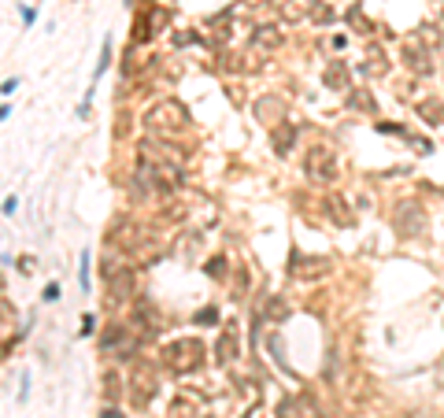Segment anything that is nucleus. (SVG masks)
Returning <instances> with one entry per match:
<instances>
[{
  "label": "nucleus",
  "instance_id": "nucleus-1",
  "mask_svg": "<svg viewBox=\"0 0 444 418\" xmlns=\"http://www.w3.org/2000/svg\"><path fill=\"white\" fill-rule=\"evenodd\" d=\"M189 122V112L182 100L167 96L159 100V104H152L148 112H144V126H148V133H163V138H170V133H182Z\"/></svg>",
  "mask_w": 444,
  "mask_h": 418
},
{
  "label": "nucleus",
  "instance_id": "nucleus-2",
  "mask_svg": "<svg viewBox=\"0 0 444 418\" xmlns=\"http://www.w3.org/2000/svg\"><path fill=\"white\" fill-rule=\"evenodd\" d=\"M163 367L170 374H189L204 363V341L200 337H178V341H167L163 344Z\"/></svg>",
  "mask_w": 444,
  "mask_h": 418
},
{
  "label": "nucleus",
  "instance_id": "nucleus-3",
  "mask_svg": "<svg viewBox=\"0 0 444 418\" xmlns=\"http://www.w3.org/2000/svg\"><path fill=\"white\" fill-rule=\"evenodd\" d=\"M304 174H307V181H315V185H330V181L337 178V152H333L330 144H315V148H307Z\"/></svg>",
  "mask_w": 444,
  "mask_h": 418
},
{
  "label": "nucleus",
  "instance_id": "nucleus-4",
  "mask_svg": "<svg viewBox=\"0 0 444 418\" xmlns=\"http://www.w3.org/2000/svg\"><path fill=\"white\" fill-rule=\"evenodd\" d=\"M159 381H156V370L148 367V363H133L130 370V400L133 407H148V400L156 396Z\"/></svg>",
  "mask_w": 444,
  "mask_h": 418
},
{
  "label": "nucleus",
  "instance_id": "nucleus-5",
  "mask_svg": "<svg viewBox=\"0 0 444 418\" xmlns=\"http://www.w3.org/2000/svg\"><path fill=\"white\" fill-rule=\"evenodd\" d=\"M400 60L407 63V70L419 78H430L433 75V56H430V44H422L419 38H407L400 41Z\"/></svg>",
  "mask_w": 444,
  "mask_h": 418
},
{
  "label": "nucleus",
  "instance_id": "nucleus-6",
  "mask_svg": "<svg viewBox=\"0 0 444 418\" xmlns=\"http://www.w3.org/2000/svg\"><path fill=\"white\" fill-rule=\"evenodd\" d=\"M141 159H148V163H167V167H178V170H185V163L189 156L182 148H174V144H163L159 138H144L141 141Z\"/></svg>",
  "mask_w": 444,
  "mask_h": 418
},
{
  "label": "nucleus",
  "instance_id": "nucleus-7",
  "mask_svg": "<svg viewBox=\"0 0 444 418\" xmlns=\"http://www.w3.org/2000/svg\"><path fill=\"white\" fill-rule=\"evenodd\" d=\"M393 226H396V233H400V237H419V233L426 230V211H422L419 204H400V207H396Z\"/></svg>",
  "mask_w": 444,
  "mask_h": 418
},
{
  "label": "nucleus",
  "instance_id": "nucleus-8",
  "mask_svg": "<svg viewBox=\"0 0 444 418\" xmlns=\"http://www.w3.org/2000/svg\"><path fill=\"white\" fill-rule=\"evenodd\" d=\"M274 415H278V418H319V407H315L311 396L293 393V396H282V400H278Z\"/></svg>",
  "mask_w": 444,
  "mask_h": 418
},
{
  "label": "nucleus",
  "instance_id": "nucleus-9",
  "mask_svg": "<svg viewBox=\"0 0 444 418\" xmlns=\"http://www.w3.org/2000/svg\"><path fill=\"white\" fill-rule=\"evenodd\" d=\"M107 296H112V304H126L133 296V270L130 267L107 270Z\"/></svg>",
  "mask_w": 444,
  "mask_h": 418
},
{
  "label": "nucleus",
  "instance_id": "nucleus-10",
  "mask_svg": "<svg viewBox=\"0 0 444 418\" xmlns=\"http://www.w3.org/2000/svg\"><path fill=\"white\" fill-rule=\"evenodd\" d=\"M322 81H326V89H333V93H352V70L344 67L341 60L322 70Z\"/></svg>",
  "mask_w": 444,
  "mask_h": 418
},
{
  "label": "nucleus",
  "instance_id": "nucleus-11",
  "mask_svg": "<svg viewBox=\"0 0 444 418\" xmlns=\"http://www.w3.org/2000/svg\"><path fill=\"white\" fill-rule=\"evenodd\" d=\"M289 270H293V278L311 281V278H322L326 270H330V263H326V259H300V256H293V263H289Z\"/></svg>",
  "mask_w": 444,
  "mask_h": 418
},
{
  "label": "nucleus",
  "instance_id": "nucleus-12",
  "mask_svg": "<svg viewBox=\"0 0 444 418\" xmlns=\"http://www.w3.org/2000/svg\"><path fill=\"white\" fill-rule=\"evenodd\" d=\"M252 112H256L267 126H274V122H282L285 107H282V100H278V96H259L256 104H252Z\"/></svg>",
  "mask_w": 444,
  "mask_h": 418
},
{
  "label": "nucleus",
  "instance_id": "nucleus-13",
  "mask_svg": "<svg viewBox=\"0 0 444 418\" xmlns=\"http://www.w3.org/2000/svg\"><path fill=\"white\" fill-rule=\"evenodd\" d=\"M278 44H282L278 26H256V30H252V49L256 52H274Z\"/></svg>",
  "mask_w": 444,
  "mask_h": 418
},
{
  "label": "nucleus",
  "instance_id": "nucleus-14",
  "mask_svg": "<svg viewBox=\"0 0 444 418\" xmlns=\"http://www.w3.org/2000/svg\"><path fill=\"white\" fill-rule=\"evenodd\" d=\"M215 356H219V363H233V359H237V330H233V326H226V330L219 333V341H215Z\"/></svg>",
  "mask_w": 444,
  "mask_h": 418
},
{
  "label": "nucleus",
  "instance_id": "nucleus-15",
  "mask_svg": "<svg viewBox=\"0 0 444 418\" xmlns=\"http://www.w3.org/2000/svg\"><path fill=\"white\" fill-rule=\"evenodd\" d=\"M315 4H319V0H285V4H282V19H285V23H304V19H311Z\"/></svg>",
  "mask_w": 444,
  "mask_h": 418
},
{
  "label": "nucleus",
  "instance_id": "nucleus-16",
  "mask_svg": "<svg viewBox=\"0 0 444 418\" xmlns=\"http://www.w3.org/2000/svg\"><path fill=\"white\" fill-rule=\"evenodd\" d=\"M359 70H363V75H370V78H382L385 70H389V63H385V52L378 49V44H370V49H367V63H363V67H359Z\"/></svg>",
  "mask_w": 444,
  "mask_h": 418
},
{
  "label": "nucleus",
  "instance_id": "nucleus-17",
  "mask_svg": "<svg viewBox=\"0 0 444 418\" xmlns=\"http://www.w3.org/2000/svg\"><path fill=\"white\" fill-rule=\"evenodd\" d=\"M104 400L107 404H119L122 400V378H119V370H104Z\"/></svg>",
  "mask_w": 444,
  "mask_h": 418
},
{
  "label": "nucleus",
  "instance_id": "nucleus-18",
  "mask_svg": "<svg viewBox=\"0 0 444 418\" xmlns=\"http://www.w3.org/2000/svg\"><path fill=\"white\" fill-rule=\"evenodd\" d=\"M348 107H356V112H363V115H374L378 112V100L367 93V89H352L348 93Z\"/></svg>",
  "mask_w": 444,
  "mask_h": 418
},
{
  "label": "nucleus",
  "instance_id": "nucleus-19",
  "mask_svg": "<svg viewBox=\"0 0 444 418\" xmlns=\"http://www.w3.org/2000/svg\"><path fill=\"white\" fill-rule=\"evenodd\" d=\"M419 115H422L430 126H441V122H444V104H441V100H422V104H419Z\"/></svg>",
  "mask_w": 444,
  "mask_h": 418
},
{
  "label": "nucleus",
  "instance_id": "nucleus-20",
  "mask_svg": "<svg viewBox=\"0 0 444 418\" xmlns=\"http://www.w3.org/2000/svg\"><path fill=\"white\" fill-rule=\"evenodd\" d=\"M326 207H330L333 222H341V226H352V222H356V215H348V204H344L341 196H330V200H326Z\"/></svg>",
  "mask_w": 444,
  "mask_h": 418
},
{
  "label": "nucleus",
  "instance_id": "nucleus-21",
  "mask_svg": "<svg viewBox=\"0 0 444 418\" xmlns=\"http://www.w3.org/2000/svg\"><path fill=\"white\" fill-rule=\"evenodd\" d=\"M170 418H196V404L189 400V393L174 396V404H170Z\"/></svg>",
  "mask_w": 444,
  "mask_h": 418
},
{
  "label": "nucleus",
  "instance_id": "nucleus-22",
  "mask_svg": "<svg viewBox=\"0 0 444 418\" xmlns=\"http://www.w3.org/2000/svg\"><path fill=\"white\" fill-rule=\"evenodd\" d=\"M293 138H296V130H293L289 122H282V126L274 130V152H278V156H285V152H289V144H293Z\"/></svg>",
  "mask_w": 444,
  "mask_h": 418
},
{
  "label": "nucleus",
  "instance_id": "nucleus-23",
  "mask_svg": "<svg viewBox=\"0 0 444 418\" xmlns=\"http://www.w3.org/2000/svg\"><path fill=\"white\" fill-rule=\"evenodd\" d=\"M263 315H267L270 322H282L285 315H289V304H285L282 296H270V300H267V307H263Z\"/></svg>",
  "mask_w": 444,
  "mask_h": 418
},
{
  "label": "nucleus",
  "instance_id": "nucleus-24",
  "mask_svg": "<svg viewBox=\"0 0 444 418\" xmlns=\"http://www.w3.org/2000/svg\"><path fill=\"white\" fill-rule=\"evenodd\" d=\"M348 23L356 26L359 34H374V26L367 23V15H363V8H359V4H356V8H348Z\"/></svg>",
  "mask_w": 444,
  "mask_h": 418
},
{
  "label": "nucleus",
  "instance_id": "nucleus-25",
  "mask_svg": "<svg viewBox=\"0 0 444 418\" xmlns=\"http://www.w3.org/2000/svg\"><path fill=\"white\" fill-rule=\"evenodd\" d=\"M419 41H422V44H430V49H437V44H444V38H441V30H437V26H419Z\"/></svg>",
  "mask_w": 444,
  "mask_h": 418
},
{
  "label": "nucleus",
  "instance_id": "nucleus-26",
  "mask_svg": "<svg viewBox=\"0 0 444 418\" xmlns=\"http://www.w3.org/2000/svg\"><path fill=\"white\" fill-rule=\"evenodd\" d=\"M311 23H333V8H326L322 0L315 4V12H311Z\"/></svg>",
  "mask_w": 444,
  "mask_h": 418
},
{
  "label": "nucleus",
  "instance_id": "nucleus-27",
  "mask_svg": "<svg viewBox=\"0 0 444 418\" xmlns=\"http://www.w3.org/2000/svg\"><path fill=\"white\" fill-rule=\"evenodd\" d=\"M207 278H215V281L226 278V259H222V256H215L211 263H207Z\"/></svg>",
  "mask_w": 444,
  "mask_h": 418
},
{
  "label": "nucleus",
  "instance_id": "nucleus-28",
  "mask_svg": "<svg viewBox=\"0 0 444 418\" xmlns=\"http://www.w3.org/2000/svg\"><path fill=\"white\" fill-rule=\"evenodd\" d=\"M196 319H200V322H215V311H211V307H204V311L196 315Z\"/></svg>",
  "mask_w": 444,
  "mask_h": 418
},
{
  "label": "nucleus",
  "instance_id": "nucleus-29",
  "mask_svg": "<svg viewBox=\"0 0 444 418\" xmlns=\"http://www.w3.org/2000/svg\"><path fill=\"white\" fill-rule=\"evenodd\" d=\"M19 267H23V274H30V270H34V259H30V256H23V259H19Z\"/></svg>",
  "mask_w": 444,
  "mask_h": 418
},
{
  "label": "nucleus",
  "instance_id": "nucleus-30",
  "mask_svg": "<svg viewBox=\"0 0 444 418\" xmlns=\"http://www.w3.org/2000/svg\"><path fill=\"white\" fill-rule=\"evenodd\" d=\"M101 418H122V415H119V411H115V407H107V411H104Z\"/></svg>",
  "mask_w": 444,
  "mask_h": 418
},
{
  "label": "nucleus",
  "instance_id": "nucleus-31",
  "mask_svg": "<svg viewBox=\"0 0 444 418\" xmlns=\"http://www.w3.org/2000/svg\"><path fill=\"white\" fill-rule=\"evenodd\" d=\"M407 418H433V415H422V411H415V415H407Z\"/></svg>",
  "mask_w": 444,
  "mask_h": 418
}]
</instances>
